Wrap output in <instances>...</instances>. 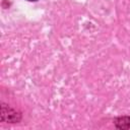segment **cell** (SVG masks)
I'll return each instance as SVG.
<instances>
[{"mask_svg":"<svg viewBox=\"0 0 130 130\" xmlns=\"http://www.w3.org/2000/svg\"><path fill=\"white\" fill-rule=\"evenodd\" d=\"M21 119V114L16 110L2 104L1 106V121L9 123H17Z\"/></svg>","mask_w":130,"mask_h":130,"instance_id":"cell-1","label":"cell"},{"mask_svg":"<svg viewBox=\"0 0 130 130\" xmlns=\"http://www.w3.org/2000/svg\"><path fill=\"white\" fill-rule=\"evenodd\" d=\"M114 124L118 129H130V117H118L114 120Z\"/></svg>","mask_w":130,"mask_h":130,"instance_id":"cell-2","label":"cell"},{"mask_svg":"<svg viewBox=\"0 0 130 130\" xmlns=\"http://www.w3.org/2000/svg\"><path fill=\"white\" fill-rule=\"evenodd\" d=\"M27 1H30V2H35V1H38V0H27Z\"/></svg>","mask_w":130,"mask_h":130,"instance_id":"cell-3","label":"cell"}]
</instances>
